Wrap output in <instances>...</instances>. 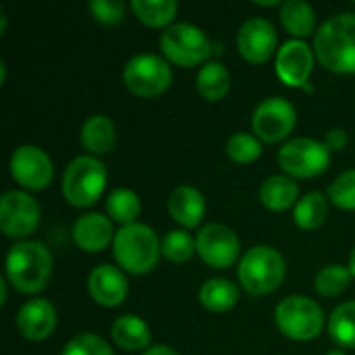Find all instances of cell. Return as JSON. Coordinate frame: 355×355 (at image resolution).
I'll return each instance as SVG.
<instances>
[{
    "label": "cell",
    "mask_w": 355,
    "mask_h": 355,
    "mask_svg": "<svg viewBox=\"0 0 355 355\" xmlns=\"http://www.w3.org/2000/svg\"><path fill=\"white\" fill-rule=\"evenodd\" d=\"M81 146L92 154H106L114 148L116 141V129L112 121L104 114L89 116L81 127Z\"/></svg>",
    "instance_id": "44dd1931"
},
{
    "label": "cell",
    "mask_w": 355,
    "mask_h": 355,
    "mask_svg": "<svg viewBox=\"0 0 355 355\" xmlns=\"http://www.w3.org/2000/svg\"><path fill=\"white\" fill-rule=\"evenodd\" d=\"M239 300V289L227 279H210L200 289V302L210 312H227Z\"/></svg>",
    "instance_id": "cb8c5ba5"
},
{
    "label": "cell",
    "mask_w": 355,
    "mask_h": 355,
    "mask_svg": "<svg viewBox=\"0 0 355 355\" xmlns=\"http://www.w3.org/2000/svg\"><path fill=\"white\" fill-rule=\"evenodd\" d=\"M127 89L139 98H156L168 89L173 73L166 60L156 54H137L133 56L123 71Z\"/></svg>",
    "instance_id": "9c48e42d"
},
{
    "label": "cell",
    "mask_w": 355,
    "mask_h": 355,
    "mask_svg": "<svg viewBox=\"0 0 355 355\" xmlns=\"http://www.w3.org/2000/svg\"><path fill=\"white\" fill-rule=\"evenodd\" d=\"M112 223L102 216V214H83L77 218L75 227H73V239L75 243L83 250V252H89V254H96V252H102L112 239Z\"/></svg>",
    "instance_id": "ac0fdd59"
},
{
    "label": "cell",
    "mask_w": 355,
    "mask_h": 355,
    "mask_svg": "<svg viewBox=\"0 0 355 355\" xmlns=\"http://www.w3.org/2000/svg\"><path fill=\"white\" fill-rule=\"evenodd\" d=\"M112 254L119 266L133 275L150 272L162 254V243L158 241L154 229L148 225H129L123 227L112 241Z\"/></svg>",
    "instance_id": "3957f363"
},
{
    "label": "cell",
    "mask_w": 355,
    "mask_h": 355,
    "mask_svg": "<svg viewBox=\"0 0 355 355\" xmlns=\"http://www.w3.org/2000/svg\"><path fill=\"white\" fill-rule=\"evenodd\" d=\"M260 154H262V144L250 133H235L227 141V156L233 162L248 164V162L258 160Z\"/></svg>",
    "instance_id": "4dcf8cb0"
},
{
    "label": "cell",
    "mask_w": 355,
    "mask_h": 355,
    "mask_svg": "<svg viewBox=\"0 0 355 355\" xmlns=\"http://www.w3.org/2000/svg\"><path fill=\"white\" fill-rule=\"evenodd\" d=\"M331 150L324 141H316L310 137H297L287 141L279 150V164L285 173L297 179H312L322 175L329 168Z\"/></svg>",
    "instance_id": "ba28073f"
},
{
    "label": "cell",
    "mask_w": 355,
    "mask_h": 355,
    "mask_svg": "<svg viewBox=\"0 0 355 355\" xmlns=\"http://www.w3.org/2000/svg\"><path fill=\"white\" fill-rule=\"evenodd\" d=\"M279 331L293 341H312L324 327L322 308L306 295L285 297L275 312Z\"/></svg>",
    "instance_id": "8992f818"
},
{
    "label": "cell",
    "mask_w": 355,
    "mask_h": 355,
    "mask_svg": "<svg viewBox=\"0 0 355 355\" xmlns=\"http://www.w3.org/2000/svg\"><path fill=\"white\" fill-rule=\"evenodd\" d=\"M110 335H112V341L125 352L144 349L150 345V339H152L150 327L139 316H133V314L119 316L110 327Z\"/></svg>",
    "instance_id": "ffe728a7"
},
{
    "label": "cell",
    "mask_w": 355,
    "mask_h": 355,
    "mask_svg": "<svg viewBox=\"0 0 355 355\" xmlns=\"http://www.w3.org/2000/svg\"><path fill=\"white\" fill-rule=\"evenodd\" d=\"M316 58L335 73H355V12L331 17L314 37Z\"/></svg>",
    "instance_id": "6da1fadb"
},
{
    "label": "cell",
    "mask_w": 355,
    "mask_h": 355,
    "mask_svg": "<svg viewBox=\"0 0 355 355\" xmlns=\"http://www.w3.org/2000/svg\"><path fill=\"white\" fill-rule=\"evenodd\" d=\"M329 355H345V354H343V352H339V349H337V352H331V354H329Z\"/></svg>",
    "instance_id": "f35d334b"
},
{
    "label": "cell",
    "mask_w": 355,
    "mask_h": 355,
    "mask_svg": "<svg viewBox=\"0 0 355 355\" xmlns=\"http://www.w3.org/2000/svg\"><path fill=\"white\" fill-rule=\"evenodd\" d=\"M329 214V202L320 191H312L308 196H304L293 210V220L300 229H318Z\"/></svg>",
    "instance_id": "484cf974"
},
{
    "label": "cell",
    "mask_w": 355,
    "mask_h": 355,
    "mask_svg": "<svg viewBox=\"0 0 355 355\" xmlns=\"http://www.w3.org/2000/svg\"><path fill=\"white\" fill-rule=\"evenodd\" d=\"M349 279H352V270L349 268H345L341 264H331V266H324L316 275L314 287H316V291L320 295L335 297V295H341L347 289Z\"/></svg>",
    "instance_id": "f546056e"
},
{
    "label": "cell",
    "mask_w": 355,
    "mask_h": 355,
    "mask_svg": "<svg viewBox=\"0 0 355 355\" xmlns=\"http://www.w3.org/2000/svg\"><path fill=\"white\" fill-rule=\"evenodd\" d=\"M196 252V241L185 231H171L162 239V256L175 264L187 262Z\"/></svg>",
    "instance_id": "1f68e13d"
},
{
    "label": "cell",
    "mask_w": 355,
    "mask_h": 355,
    "mask_svg": "<svg viewBox=\"0 0 355 355\" xmlns=\"http://www.w3.org/2000/svg\"><path fill=\"white\" fill-rule=\"evenodd\" d=\"M239 237L227 225H206L196 237V252L212 268H229L239 258Z\"/></svg>",
    "instance_id": "30bf717a"
},
{
    "label": "cell",
    "mask_w": 355,
    "mask_h": 355,
    "mask_svg": "<svg viewBox=\"0 0 355 355\" xmlns=\"http://www.w3.org/2000/svg\"><path fill=\"white\" fill-rule=\"evenodd\" d=\"M314 67V52L308 44L300 40H291L283 44L277 54V75L283 83L291 87H302L308 83Z\"/></svg>",
    "instance_id": "9a60e30c"
},
{
    "label": "cell",
    "mask_w": 355,
    "mask_h": 355,
    "mask_svg": "<svg viewBox=\"0 0 355 355\" xmlns=\"http://www.w3.org/2000/svg\"><path fill=\"white\" fill-rule=\"evenodd\" d=\"M287 266L283 256L270 245L252 248L239 262V283L252 295L275 291L285 279Z\"/></svg>",
    "instance_id": "277c9868"
},
{
    "label": "cell",
    "mask_w": 355,
    "mask_h": 355,
    "mask_svg": "<svg viewBox=\"0 0 355 355\" xmlns=\"http://www.w3.org/2000/svg\"><path fill=\"white\" fill-rule=\"evenodd\" d=\"M196 87L200 96L208 102H218L223 100L229 89H231V75L220 62H206L198 77H196Z\"/></svg>",
    "instance_id": "603a6c76"
},
{
    "label": "cell",
    "mask_w": 355,
    "mask_h": 355,
    "mask_svg": "<svg viewBox=\"0 0 355 355\" xmlns=\"http://www.w3.org/2000/svg\"><path fill=\"white\" fill-rule=\"evenodd\" d=\"M160 50L171 62L193 67L210 56L212 44L200 27L191 23H175L160 35Z\"/></svg>",
    "instance_id": "52a82bcc"
},
{
    "label": "cell",
    "mask_w": 355,
    "mask_h": 355,
    "mask_svg": "<svg viewBox=\"0 0 355 355\" xmlns=\"http://www.w3.org/2000/svg\"><path fill=\"white\" fill-rule=\"evenodd\" d=\"M295 121H297V114H295L293 104L285 98L272 96V98H266L256 108L252 125H254V133L262 141L277 144L293 131Z\"/></svg>",
    "instance_id": "8fae6325"
},
{
    "label": "cell",
    "mask_w": 355,
    "mask_h": 355,
    "mask_svg": "<svg viewBox=\"0 0 355 355\" xmlns=\"http://www.w3.org/2000/svg\"><path fill=\"white\" fill-rule=\"evenodd\" d=\"M89 10L102 25H116L125 17V4L121 0H94L89 2Z\"/></svg>",
    "instance_id": "e575fe53"
},
{
    "label": "cell",
    "mask_w": 355,
    "mask_h": 355,
    "mask_svg": "<svg viewBox=\"0 0 355 355\" xmlns=\"http://www.w3.org/2000/svg\"><path fill=\"white\" fill-rule=\"evenodd\" d=\"M87 289H89L92 300L104 308L121 306L129 293V285H127L125 275L110 264H102V266L92 270L89 281H87Z\"/></svg>",
    "instance_id": "2e32d148"
},
{
    "label": "cell",
    "mask_w": 355,
    "mask_h": 355,
    "mask_svg": "<svg viewBox=\"0 0 355 355\" xmlns=\"http://www.w3.org/2000/svg\"><path fill=\"white\" fill-rule=\"evenodd\" d=\"M281 23L291 35L306 37L314 31L316 12L304 0H287L281 8Z\"/></svg>",
    "instance_id": "d4e9b609"
},
{
    "label": "cell",
    "mask_w": 355,
    "mask_h": 355,
    "mask_svg": "<svg viewBox=\"0 0 355 355\" xmlns=\"http://www.w3.org/2000/svg\"><path fill=\"white\" fill-rule=\"evenodd\" d=\"M52 275L50 250L40 241H21L6 256V279L21 293L42 291Z\"/></svg>",
    "instance_id": "7a4b0ae2"
},
{
    "label": "cell",
    "mask_w": 355,
    "mask_h": 355,
    "mask_svg": "<svg viewBox=\"0 0 355 355\" xmlns=\"http://www.w3.org/2000/svg\"><path fill=\"white\" fill-rule=\"evenodd\" d=\"M144 355H179L173 347H166V345H154L150 349H146Z\"/></svg>",
    "instance_id": "8d00e7d4"
},
{
    "label": "cell",
    "mask_w": 355,
    "mask_h": 355,
    "mask_svg": "<svg viewBox=\"0 0 355 355\" xmlns=\"http://www.w3.org/2000/svg\"><path fill=\"white\" fill-rule=\"evenodd\" d=\"M297 193H300V187H297V183L293 179L283 177V175H275V177H268L262 183L260 202L268 210L281 212V210H287V208H291L295 204Z\"/></svg>",
    "instance_id": "7402d4cb"
},
{
    "label": "cell",
    "mask_w": 355,
    "mask_h": 355,
    "mask_svg": "<svg viewBox=\"0 0 355 355\" xmlns=\"http://www.w3.org/2000/svg\"><path fill=\"white\" fill-rule=\"evenodd\" d=\"M106 168L94 156L75 158L62 177V196L75 208L92 206L106 187Z\"/></svg>",
    "instance_id": "5b68a950"
},
{
    "label": "cell",
    "mask_w": 355,
    "mask_h": 355,
    "mask_svg": "<svg viewBox=\"0 0 355 355\" xmlns=\"http://www.w3.org/2000/svg\"><path fill=\"white\" fill-rule=\"evenodd\" d=\"M168 212H171V216L179 225H183L185 229H193L204 218L206 200H204V196L196 187L181 185L168 198Z\"/></svg>",
    "instance_id": "d6986e66"
},
{
    "label": "cell",
    "mask_w": 355,
    "mask_h": 355,
    "mask_svg": "<svg viewBox=\"0 0 355 355\" xmlns=\"http://www.w3.org/2000/svg\"><path fill=\"white\" fill-rule=\"evenodd\" d=\"M329 198L343 210H355V171H347L329 187Z\"/></svg>",
    "instance_id": "836d02e7"
},
{
    "label": "cell",
    "mask_w": 355,
    "mask_h": 355,
    "mask_svg": "<svg viewBox=\"0 0 355 355\" xmlns=\"http://www.w3.org/2000/svg\"><path fill=\"white\" fill-rule=\"evenodd\" d=\"M331 339L343 347H355V302L335 308L329 320Z\"/></svg>",
    "instance_id": "f1b7e54d"
},
{
    "label": "cell",
    "mask_w": 355,
    "mask_h": 355,
    "mask_svg": "<svg viewBox=\"0 0 355 355\" xmlns=\"http://www.w3.org/2000/svg\"><path fill=\"white\" fill-rule=\"evenodd\" d=\"M62 355H114L110 345L98 337V335H92V333H81L77 337H73L64 349Z\"/></svg>",
    "instance_id": "d6a6232c"
},
{
    "label": "cell",
    "mask_w": 355,
    "mask_h": 355,
    "mask_svg": "<svg viewBox=\"0 0 355 355\" xmlns=\"http://www.w3.org/2000/svg\"><path fill=\"white\" fill-rule=\"evenodd\" d=\"M347 141H349V135H347L345 129H331V131L327 133L324 146H327L331 152H339V150H343V148L347 146Z\"/></svg>",
    "instance_id": "d590c367"
},
{
    "label": "cell",
    "mask_w": 355,
    "mask_h": 355,
    "mask_svg": "<svg viewBox=\"0 0 355 355\" xmlns=\"http://www.w3.org/2000/svg\"><path fill=\"white\" fill-rule=\"evenodd\" d=\"M277 44H279V37H277L275 27L270 25V21L262 17L248 19L237 33V48L241 56L252 64L266 62L277 50Z\"/></svg>",
    "instance_id": "5bb4252c"
},
{
    "label": "cell",
    "mask_w": 355,
    "mask_h": 355,
    "mask_svg": "<svg viewBox=\"0 0 355 355\" xmlns=\"http://www.w3.org/2000/svg\"><path fill=\"white\" fill-rule=\"evenodd\" d=\"M8 166H10L12 179L21 187L31 189V191H40L48 187L54 175L50 156L37 146H19L12 152Z\"/></svg>",
    "instance_id": "7c38bea8"
},
{
    "label": "cell",
    "mask_w": 355,
    "mask_h": 355,
    "mask_svg": "<svg viewBox=\"0 0 355 355\" xmlns=\"http://www.w3.org/2000/svg\"><path fill=\"white\" fill-rule=\"evenodd\" d=\"M19 333L29 341H44L56 327V310L46 300H29L17 314Z\"/></svg>",
    "instance_id": "e0dca14e"
},
{
    "label": "cell",
    "mask_w": 355,
    "mask_h": 355,
    "mask_svg": "<svg viewBox=\"0 0 355 355\" xmlns=\"http://www.w3.org/2000/svg\"><path fill=\"white\" fill-rule=\"evenodd\" d=\"M131 8L141 23L150 27H164L175 19L179 4L175 0H133Z\"/></svg>",
    "instance_id": "4316f807"
},
{
    "label": "cell",
    "mask_w": 355,
    "mask_h": 355,
    "mask_svg": "<svg viewBox=\"0 0 355 355\" xmlns=\"http://www.w3.org/2000/svg\"><path fill=\"white\" fill-rule=\"evenodd\" d=\"M40 223L37 202L23 191H6L0 200V229L6 237H27Z\"/></svg>",
    "instance_id": "4fadbf2b"
},
{
    "label": "cell",
    "mask_w": 355,
    "mask_h": 355,
    "mask_svg": "<svg viewBox=\"0 0 355 355\" xmlns=\"http://www.w3.org/2000/svg\"><path fill=\"white\" fill-rule=\"evenodd\" d=\"M106 212L112 220L121 223L123 227L135 225V218L141 212L137 193L131 189H114L106 200Z\"/></svg>",
    "instance_id": "83f0119b"
},
{
    "label": "cell",
    "mask_w": 355,
    "mask_h": 355,
    "mask_svg": "<svg viewBox=\"0 0 355 355\" xmlns=\"http://www.w3.org/2000/svg\"><path fill=\"white\" fill-rule=\"evenodd\" d=\"M349 270H352V275L355 277V248L354 252H352V256H349Z\"/></svg>",
    "instance_id": "74e56055"
}]
</instances>
